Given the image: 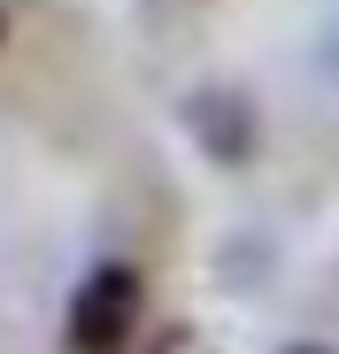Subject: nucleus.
Segmentation results:
<instances>
[{
	"instance_id": "nucleus-2",
	"label": "nucleus",
	"mask_w": 339,
	"mask_h": 354,
	"mask_svg": "<svg viewBox=\"0 0 339 354\" xmlns=\"http://www.w3.org/2000/svg\"><path fill=\"white\" fill-rule=\"evenodd\" d=\"M185 131H193V147H201L208 162L247 169L255 147H262V115H255V100H247L239 85H193V93H185Z\"/></svg>"
},
{
	"instance_id": "nucleus-1",
	"label": "nucleus",
	"mask_w": 339,
	"mask_h": 354,
	"mask_svg": "<svg viewBox=\"0 0 339 354\" xmlns=\"http://www.w3.org/2000/svg\"><path fill=\"white\" fill-rule=\"evenodd\" d=\"M147 316V277L131 262H93L62 308V346L70 354H124Z\"/></svg>"
},
{
	"instance_id": "nucleus-3",
	"label": "nucleus",
	"mask_w": 339,
	"mask_h": 354,
	"mask_svg": "<svg viewBox=\"0 0 339 354\" xmlns=\"http://www.w3.org/2000/svg\"><path fill=\"white\" fill-rule=\"evenodd\" d=\"M286 354H324V346H286Z\"/></svg>"
},
{
	"instance_id": "nucleus-4",
	"label": "nucleus",
	"mask_w": 339,
	"mask_h": 354,
	"mask_svg": "<svg viewBox=\"0 0 339 354\" xmlns=\"http://www.w3.org/2000/svg\"><path fill=\"white\" fill-rule=\"evenodd\" d=\"M0 31H8V16H0Z\"/></svg>"
}]
</instances>
